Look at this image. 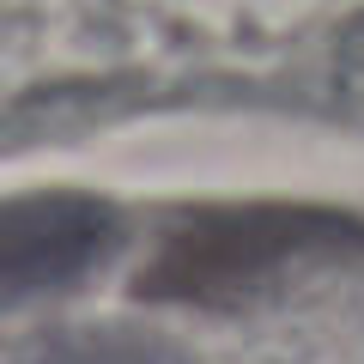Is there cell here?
Wrapping results in <instances>:
<instances>
[{"label":"cell","instance_id":"cell-1","mask_svg":"<svg viewBox=\"0 0 364 364\" xmlns=\"http://www.w3.org/2000/svg\"><path fill=\"white\" fill-rule=\"evenodd\" d=\"M364 249V225L328 207H207L176 225L152 273H140V298H195L237 304L298 261Z\"/></svg>","mask_w":364,"mask_h":364},{"label":"cell","instance_id":"cell-2","mask_svg":"<svg viewBox=\"0 0 364 364\" xmlns=\"http://www.w3.org/2000/svg\"><path fill=\"white\" fill-rule=\"evenodd\" d=\"M122 243V213L97 195H13L0 200V310L73 291Z\"/></svg>","mask_w":364,"mask_h":364},{"label":"cell","instance_id":"cell-3","mask_svg":"<svg viewBox=\"0 0 364 364\" xmlns=\"http://www.w3.org/2000/svg\"><path fill=\"white\" fill-rule=\"evenodd\" d=\"M25 364H195L158 334H122V328H97V334H61L43 340Z\"/></svg>","mask_w":364,"mask_h":364}]
</instances>
